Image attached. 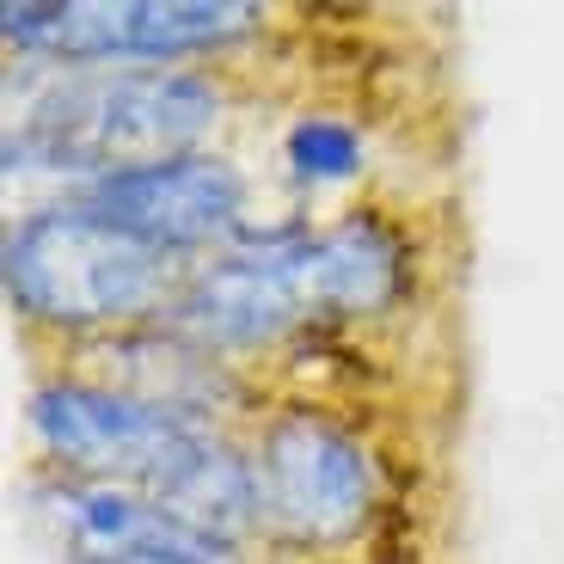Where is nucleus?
<instances>
[{
    "mask_svg": "<svg viewBox=\"0 0 564 564\" xmlns=\"http://www.w3.org/2000/svg\"><path fill=\"white\" fill-rule=\"evenodd\" d=\"M37 68V62H25ZM43 86L7 123V178H62L203 154L221 135L234 93L209 68H37Z\"/></svg>",
    "mask_w": 564,
    "mask_h": 564,
    "instance_id": "f257e3e1",
    "label": "nucleus"
},
{
    "mask_svg": "<svg viewBox=\"0 0 564 564\" xmlns=\"http://www.w3.org/2000/svg\"><path fill=\"white\" fill-rule=\"evenodd\" d=\"M191 270H197L191 258H172L123 234L68 191L56 203L25 209L0 240L7 313L19 319V332L50 338L62 350L166 325Z\"/></svg>",
    "mask_w": 564,
    "mask_h": 564,
    "instance_id": "f03ea898",
    "label": "nucleus"
},
{
    "mask_svg": "<svg viewBox=\"0 0 564 564\" xmlns=\"http://www.w3.org/2000/svg\"><path fill=\"white\" fill-rule=\"evenodd\" d=\"M258 0H7L0 43L37 68H184L270 31Z\"/></svg>",
    "mask_w": 564,
    "mask_h": 564,
    "instance_id": "7ed1b4c3",
    "label": "nucleus"
},
{
    "mask_svg": "<svg viewBox=\"0 0 564 564\" xmlns=\"http://www.w3.org/2000/svg\"><path fill=\"white\" fill-rule=\"evenodd\" d=\"M252 466L264 497V534L295 552H338L368 534L387 497L375 442L332 405H276L252 423Z\"/></svg>",
    "mask_w": 564,
    "mask_h": 564,
    "instance_id": "20e7f679",
    "label": "nucleus"
},
{
    "mask_svg": "<svg viewBox=\"0 0 564 564\" xmlns=\"http://www.w3.org/2000/svg\"><path fill=\"white\" fill-rule=\"evenodd\" d=\"M25 430L37 442V454L50 460V473L141 485L154 497L221 436V423L160 411L148 399H129L117 387L86 381L74 368L43 375L25 393Z\"/></svg>",
    "mask_w": 564,
    "mask_h": 564,
    "instance_id": "39448f33",
    "label": "nucleus"
},
{
    "mask_svg": "<svg viewBox=\"0 0 564 564\" xmlns=\"http://www.w3.org/2000/svg\"><path fill=\"white\" fill-rule=\"evenodd\" d=\"M68 197H80L86 209H99L105 221H117L135 240L203 264V258L240 240L246 215H252V178L240 172L234 154L203 148V154L154 160V166L105 172Z\"/></svg>",
    "mask_w": 564,
    "mask_h": 564,
    "instance_id": "423d86ee",
    "label": "nucleus"
},
{
    "mask_svg": "<svg viewBox=\"0 0 564 564\" xmlns=\"http://www.w3.org/2000/svg\"><path fill=\"white\" fill-rule=\"evenodd\" d=\"M25 503L68 564H246V546L178 522L141 485L43 473L25 485Z\"/></svg>",
    "mask_w": 564,
    "mask_h": 564,
    "instance_id": "0eeeda50",
    "label": "nucleus"
},
{
    "mask_svg": "<svg viewBox=\"0 0 564 564\" xmlns=\"http://www.w3.org/2000/svg\"><path fill=\"white\" fill-rule=\"evenodd\" d=\"M282 264L307 332L387 319L411 295V240L381 209H344L319 227L307 221L295 240H282Z\"/></svg>",
    "mask_w": 564,
    "mask_h": 564,
    "instance_id": "6e6552de",
    "label": "nucleus"
},
{
    "mask_svg": "<svg viewBox=\"0 0 564 564\" xmlns=\"http://www.w3.org/2000/svg\"><path fill=\"white\" fill-rule=\"evenodd\" d=\"M172 332H184L191 344L215 350L221 362L240 356H264L282 344L313 338L301 319V301L289 289V264L276 246H227V252L203 258L184 282L178 307L166 313Z\"/></svg>",
    "mask_w": 564,
    "mask_h": 564,
    "instance_id": "1a4fd4ad",
    "label": "nucleus"
},
{
    "mask_svg": "<svg viewBox=\"0 0 564 564\" xmlns=\"http://www.w3.org/2000/svg\"><path fill=\"white\" fill-rule=\"evenodd\" d=\"M74 356V375L99 387H117L129 399H148L160 411H178V417H197V423H221L234 430V417H264L252 411V387H246L240 362H221L215 350L191 344L184 332L172 325H141V332H123V338H99V344H80Z\"/></svg>",
    "mask_w": 564,
    "mask_h": 564,
    "instance_id": "9d476101",
    "label": "nucleus"
},
{
    "mask_svg": "<svg viewBox=\"0 0 564 564\" xmlns=\"http://www.w3.org/2000/svg\"><path fill=\"white\" fill-rule=\"evenodd\" d=\"M368 166V135L350 111H301L282 129V172L301 191L350 184Z\"/></svg>",
    "mask_w": 564,
    "mask_h": 564,
    "instance_id": "9b49d317",
    "label": "nucleus"
}]
</instances>
